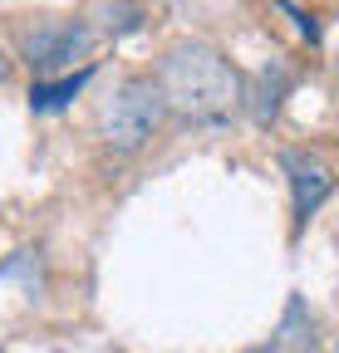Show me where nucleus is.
I'll use <instances>...</instances> for the list:
<instances>
[{
  "mask_svg": "<svg viewBox=\"0 0 339 353\" xmlns=\"http://www.w3.org/2000/svg\"><path fill=\"white\" fill-rule=\"evenodd\" d=\"M280 94H285V74H280V69H266V74L256 79V88H251V108H256V118H261V123H266V118H275Z\"/></svg>",
  "mask_w": 339,
  "mask_h": 353,
  "instance_id": "7",
  "label": "nucleus"
},
{
  "mask_svg": "<svg viewBox=\"0 0 339 353\" xmlns=\"http://www.w3.org/2000/svg\"><path fill=\"white\" fill-rule=\"evenodd\" d=\"M6 74H10V64H6V54H0V83H6Z\"/></svg>",
  "mask_w": 339,
  "mask_h": 353,
  "instance_id": "8",
  "label": "nucleus"
},
{
  "mask_svg": "<svg viewBox=\"0 0 339 353\" xmlns=\"http://www.w3.org/2000/svg\"><path fill=\"white\" fill-rule=\"evenodd\" d=\"M157 88L167 108L192 123H217L241 103V74L206 44H177L157 69Z\"/></svg>",
  "mask_w": 339,
  "mask_h": 353,
  "instance_id": "1",
  "label": "nucleus"
},
{
  "mask_svg": "<svg viewBox=\"0 0 339 353\" xmlns=\"http://www.w3.org/2000/svg\"><path fill=\"white\" fill-rule=\"evenodd\" d=\"M162 113H167V99H162L157 79H128L99 108V138L108 148H118V152H133V148H143L157 132Z\"/></svg>",
  "mask_w": 339,
  "mask_h": 353,
  "instance_id": "2",
  "label": "nucleus"
},
{
  "mask_svg": "<svg viewBox=\"0 0 339 353\" xmlns=\"http://www.w3.org/2000/svg\"><path fill=\"white\" fill-rule=\"evenodd\" d=\"M280 167L290 176V192H295V226H305V221L325 206V196L334 192V167L320 152H300V148H285Z\"/></svg>",
  "mask_w": 339,
  "mask_h": 353,
  "instance_id": "4",
  "label": "nucleus"
},
{
  "mask_svg": "<svg viewBox=\"0 0 339 353\" xmlns=\"http://www.w3.org/2000/svg\"><path fill=\"white\" fill-rule=\"evenodd\" d=\"M241 353H320V329H315V314L300 294L285 299V314L275 324V334L256 348H241Z\"/></svg>",
  "mask_w": 339,
  "mask_h": 353,
  "instance_id": "5",
  "label": "nucleus"
},
{
  "mask_svg": "<svg viewBox=\"0 0 339 353\" xmlns=\"http://www.w3.org/2000/svg\"><path fill=\"white\" fill-rule=\"evenodd\" d=\"M89 83V69H79V74H64L59 83H35L30 88V108H64L79 88Z\"/></svg>",
  "mask_w": 339,
  "mask_h": 353,
  "instance_id": "6",
  "label": "nucleus"
},
{
  "mask_svg": "<svg viewBox=\"0 0 339 353\" xmlns=\"http://www.w3.org/2000/svg\"><path fill=\"white\" fill-rule=\"evenodd\" d=\"M20 54L35 74L69 69L74 59L89 54V30L79 20H35L30 30H20Z\"/></svg>",
  "mask_w": 339,
  "mask_h": 353,
  "instance_id": "3",
  "label": "nucleus"
}]
</instances>
